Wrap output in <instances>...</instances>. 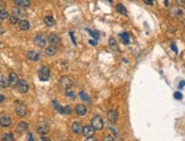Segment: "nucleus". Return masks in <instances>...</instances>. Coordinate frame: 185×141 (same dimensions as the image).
Listing matches in <instances>:
<instances>
[{
    "instance_id": "c756f323",
    "label": "nucleus",
    "mask_w": 185,
    "mask_h": 141,
    "mask_svg": "<svg viewBox=\"0 0 185 141\" xmlns=\"http://www.w3.org/2000/svg\"><path fill=\"white\" fill-rule=\"evenodd\" d=\"M1 139H2V140H6V141H11V140H14L15 138H14V136H13L11 133H6V134L2 136Z\"/></svg>"
},
{
    "instance_id": "49530a36",
    "label": "nucleus",
    "mask_w": 185,
    "mask_h": 141,
    "mask_svg": "<svg viewBox=\"0 0 185 141\" xmlns=\"http://www.w3.org/2000/svg\"><path fill=\"white\" fill-rule=\"evenodd\" d=\"M107 1H109V2H111V1H113V0H107Z\"/></svg>"
},
{
    "instance_id": "393cba45",
    "label": "nucleus",
    "mask_w": 185,
    "mask_h": 141,
    "mask_svg": "<svg viewBox=\"0 0 185 141\" xmlns=\"http://www.w3.org/2000/svg\"><path fill=\"white\" fill-rule=\"evenodd\" d=\"M52 105H54V107H55V109L58 112V113L60 114H64V107L62 106H60L56 100H52Z\"/></svg>"
},
{
    "instance_id": "2eb2a0df",
    "label": "nucleus",
    "mask_w": 185,
    "mask_h": 141,
    "mask_svg": "<svg viewBox=\"0 0 185 141\" xmlns=\"http://www.w3.org/2000/svg\"><path fill=\"white\" fill-rule=\"evenodd\" d=\"M86 106H84V105H82V104H78V105H76V107H75V113L77 114L78 116H84L85 114H86Z\"/></svg>"
},
{
    "instance_id": "a878e982",
    "label": "nucleus",
    "mask_w": 185,
    "mask_h": 141,
    "mask_svg": "<svg viewBox=\"0 0 185 141\" xmlns=\"http://www.w3.org/2000/svg\"><path fill=\"white\" fill-rule=\"evenodd\" d=\"M78 97H80L83 101H90V97H89V94H88L85 91H81V92L78 93Z\"/></svg>"
},
{
    "instance_id": "c03bdc74",
    "label": "nucleus",
    "mask_w": 185,
    "mask_h": 141,
    "mask_svg": "<svg viewBox=\"0 0 185 141\" xmlns=\"http://www.w3.org/2000/svg\"><path fill=\"white\" fill-rule=\"evenodd\" d=\"M165 5L168 6V5H169V1H168V0H165Z\"/></svg>"
},
{
    "instance_id": "aec40b11",
    "label": "nucleus",
    "mask_w": 185,
    "mask_h": 141,
    "mask_svg": "<svg viewBox=\"0 0 185 141\" xmlns=\"http://www.w3.org/2000/svg\"><path fill=\"white\" fill-rule=\"evenodd\" d=\"M15 3H16L17 6L24 7V8L31 6V1H30V0H15Z\"/></svg>"
},
{
    "instance_id": "7c9ffc66",
    "label": "nucleus",
    "mask_w": 185,
    "mask_h": 141,
    "mask_svg": "<svg viewBox=\"0 0 185 141\" xmlns=\"http://www.w3.org/2000/svg\"><path fill=\"white\" fill-rule=\"evenodd\" d=\"M66 96H67L68 98H70V99H75V93H74L73 91H69V89L66 90Z\"/></svg>"
},
{
    "instance_id": "7ed1b4c3",
    "label": "nucleus",
    "mask_w": 185,
    "mask_h": 141,
    "mask_svg": "<svg viewBox=\"0 0 185 141\" xmlns=\"http://www.w3.org/2000/svg\"><path fill=\"white\" fill-rule=\"evenodd\" d=\"M72 84H73L72 79L68 78V76H62V79H60V81H59V86L62 90H68L72 86Z\"/></svg>"
},
{
    "instance_id": "20e7f679",
    "label": "nucleus",
    "mask_w": 185,
    "mask_h": 141,
    "mask_svg": "<svg viewBox=\"0 0 185 141\" xmlns=\"http://www.w3.org/2000/svg\"><path fill=\"white\" fill-rule=\"evenodd\" d=\"M94 132H95V130H94V128H93L92 125H85V126H83L82 133L85 136L86 139H91L93 136H94Z\"/></svg>"
},
{
    "instance_id": "9b49d317",
    "label": "nucleus",
    "mask_w": 185,
    "mask_h": 141,
    "mask_svg": "<svg viewBox=\"0 0 185 141\" xmlns=\"http://www.w3.org/2000/svg\"><path fill=\"white\" fill-rule=\"evenodd\" d=\"M15 111H16V114H17L18 116H21V117H24V116H26V115H27L26 107H25L24 105H21V104H18V105L16 106Z\"/></svg>"
},
{
    "instance_id": "c9c22d12",
    "label": "nucleus",
    "mask_w": 185,
    "mask_h": 141,
    "mask_svg": "<svg viewBox=\"0 0 185 141\" xmlns=\"http://www.w3.org/2000/svg\"><path fill=\"white\" fill-rule=\"evenodd\" d=\"M103 140L106 141V140H114V138H113V137H110V136H107V137H105V139H103Z\"/></svg>"
},
{
    "instance_id": "f704fd0d",
    "label": "nucleus",
    "mask_w": 185,
    "mask_h": 141,
    "mask_svg": "<svg viewBox=\"0 0 185 141\" xmlns=\"http://www.w3.org/2000/svg\"><path fill=\"white\" fill-rule=\"evenodd\" d=\"M144 1V3H147V5H152L153 3V0H143Z\"/></svg>"
},
{
    "instance_id": "ea45409f",
    "label": "nucleus",
    "mask_w": 185,
    "mask_h": 141,
    "mask_svg": "<svg viewBox=\"0 0 185 141\" xmlns=\"http://www.w3.org/2000/svg\"><path fill=\"white\" fill-rule=\"evenodd\" d=\"M89 42H90V45H91V46H97V42H95L94 40H92V39H91Z\"/></svg>"
},
{
    "instance_id": "f257e3e1",
    "label": "nucleus",
    "mask_w": 185,
    "mask_h": 141,
    "mask_svg": "<svg viewBox=\"0 0 185 141\" xmlns=\"http://www.w3.org/2000/svg\"><path fill=\"white\" fill-rule=\"evenodd\" d=\"M38 75H39V79H40L41 81H43V82L48 81V80L50 79V69H49V67H47V66H41V67L39 68V71H38Z\"/></svg>"
},
{
    "instance_id": "2f4dec72",
    "label": "nucleus",
    "mask_w": 185,
    "mask_h": 141,
    "mask_svg": "<svg viewBox=\"0 0 185 141\" xmlns=\"http://www.w3.org/2000/svg\"><path fill=\"white\" fill-rule=\"evenodd\" d=\"M89 31V33L92 35L93 38H95V39H98L99 38V34H98V32H93V31H90V30H88Z\"/></svg>"
},
{
    "instance_id": "de8ad7c7",
    "label": "nucleus",
    "mask_w": 185,
    "mask_h": 141,
    "mask_svg": "<svg viewBox=\"0 0 185 141\" xmlns=\"http://www.w3.org/2000/svg\"><path fill=\"white\" fill-rule=\"evenodd\" d=\"M0 45H1V42H0Z\"/></svg>"
},
{
    "instance_id": "6e6552de",
    "label": "nucleus",
    "mask_w": 185,
    "mask_h": 141,
    "mask_svg": "<svg viewBox=\"0 0 185 141\" xmlns=\"http://www.w3.org/2000/svg\"><path fill=\"white\" fill-rule=\"evenodd\" d=\"M18 76H17V74L16 73H10L9 74V76H8V83H9V85L10 86H13V88H15L16 85H17V83H18Z\"/></svg>"
},
{
    "instance_id": "bb28decb",
    "label": "nucleus",
    "mask_w": 185,
    "mask_h": 141,
    "mask_svg": "<svg viewBox=\"0 0 185 141\" xmlns=\"http://www.w3.org/2000/svg\"><path fill=\"white\" fill-rule=\"evenodd\" d=\"M7 18H9V14H8V11L7 10H5V9H0V20H7Z\"/></svg>"
},
{
    "instance_id": "a211bd4d",
    "label": "nucleus",
    "mask_w": 185,
    "mask_h": 141,
    "mask_svg": "<svg viewBox=\"0 0 185 141\" xmlns=\"http://www.w3.org/2000/svg\"><path fill=\"white\" fill-rule=\"evenodd\" d=\"M109 46H110V48L114 50V51H119V47H118V43H117V41H116V39L115 38H110L109 39Z\"/></svg>"
},
{
    "instance_id": "4468645a",
    "label": "nucleus",
    "mask_w": 185,
    "mask_h": 141,
    "mask_svg": "<svg viewBox=\"0 0 185 141\" xmlns=\"http://www.w3.org/2000/svg\"><path fill=\"white\" fill-rule=\"evenodd\" d=\"M107 118L111 122V123H116L117 122V119H118V113L116 112V111H108V113H107Z\"/></svg>"
},
{
    "instance_id": "9d476101",
    "label": "nucleus",
    "mask_w": 185,
    "mask_h": 141,
    "mask_svg": "<svg viewBox=\"0 0 185 141\" xmlns=\"http://www.w3.org/2000/svg\"><path fill=\"white\" fill-rule=\"evenodd\" d=\"M57 51H58L57 47H56V46H52V45L48 46V47H47V48L44 49V54H46L47 56H49V57L55 56V55L57 54Z\"/></svg>"
},
{
    "instance_id": "ddd939ff",
    "label": "nucleus",
    "mask_w": 185,
    "mask_h": 141,
    "mask_svg": "<svg viewBox=\"0 0 185 141\" xmlns=\"http://www.w3.org/2000/svg\"><path fill=\"white\" fill-rule=\"evenodd\" d=\"M48 41H49L50 45L57 47V46L60 43V38H59L58 35H56V34H50V35L48 36Z\"/></svg>"
},
{
    "instance_id": "58836bf2",
    "label": "nucleus",
    "mask_w": 185,
    "mask_h": 141,
    "mask_svg": "<svg viewBox=\"0 0 185 141\" xmlns=\"http://www.w3.org/2000/svg\"><path fill=\"white\" fill-rule=\"evenodd\" d=\"M5 99H6V97H5L3 94H0V103H3Z\"/></svg>"
},
{
    "instance_id": "a19ab883",
    "label": "nucleus",
    "mask_w": 185,
    "mask_h": 141,
    "mask_svg": "<svg viewBox=\"0 0 185 141\" xmlns=\"http://www.w3.org/2000/svg\"><path fill=\"white\" fill-rule=\"evenodd\" d=\"M184 85H185V81H182V82L180 83V85H178V88H180V89H182Z\"/></svg>"
},
{
    "instance_id": "1a4fd4ad",
    "label": "nucleus",
    "mask_w": 185,
    "mask_h": 141,
    "mask_svg": "<svg viewBox=\"0 0 185 141\" xmlns=\"http://www.w3.org/2000/svg\"><path fill=\"white\" fill-rule=\"evenodd\" d=\"M27 58L32 60V61H39L40 58H41V55L39 51H35V50H30L27 53Z\"/></svg>"
},
{
    "instance_id": "4be33fe9",
    "label": "nucleus",
    "mask_w": 185,
    "mask_h": 141,
    "mask_svg": "<svg viewBox=\"0 0 185 141\" xmlns=\"http://www.w3.org/2000/svg\"><path fill=\"white\" fill-rule=\"evenodd\" d=\"M44 24L47 25V26H54L55 24H56V22H55V20H54V17H51V16H46L44 17Z\"/></svg>"
},
{
    "instance_id": "37998d69",
    "label": "nucleus",
    "mask_w": 185,
    "mask_h": 141,
    "mask_svg": "<svg viewBox=\"0 0 185 141\" xmlns=\"http://www.w3.org/2000/svg\"><path fill=\"white\" fill-rule=\"evenodd\" d=\"M41 140H50L49 138H46V137H41Z\"/></svg>"
},
{
    "instance_id": "dca6fc26",
    "label": "nucleus",
    "mask_w": 185,
    "mask_h": 141,
    "mask_svg": "<svg viewBox=\"0 0 185 141\" xmlns=\"http://www.w3.org/2000/svg\"><path fill=\"white\" fill-rule=\"evenodd\" d=\"M36 131H38V133L41 134V136L48 134V133H49V126H48L47 124H41V125H39V126L36 128Z\"/></svg>"
},
{
    "instance_id": "c85d7f7f",
    "label": "nucleus",
    "mask_w": 185,
    "mask_h": 141,
    "mask_svg": "<svg viewBox=\"0 0 185 141\" xmlns=\"http://www.w3.org/2000/svg\"><path fill=\"white\" fill-rule=\"evenodd\" d=\"M9 21H10V23L11 24H18V16H16V15H14V14H11L10 16H9Z\"/></svg>"
},
{
    "instance_id": "f03ea898",
    "label": "nucleus",
    "mask_w": 185,
    "mask_h": 141,
    "mask_svg": "<svg viewBox=\"0 0 185 141\" xmlns=\"http://www.w3.org/2000/svg\"><path fill=\"white\" fill-rule=\"evenodd\" d=\"M91 125L94 128V130L100 131V130H102V129H103L105 123H103V119H102L99 115H94V116L92 117V119H91Z\"/></svg>"
},
{
    "instance_id": "412c9836",
    "label": "nucleus",
    "mask_w": 185,
    "mask_h": 141,
    "mask_svg": "<svg viewBox=\"0 0 185 141\" xmlns=\"http://www.w3.org/2000/svg\"><path fill=\"white\" fill-rule=\"evenodd\" d=\"M8 85H9V83H8V79H7L3 74H0V88L6 89Z\"/></svg>"
},
{
    "instance_id": "39448f33",
    "label": "nucleus",
    "mask_w": 185,
    "mask_h": 141,
    "mask_svg": "<svg viewBox=\"0 0 185 141\" xmlns=\"http://www.w3.org/2000/svg\"><path fill=\"white\" fill-rule=\"evenodd\" d=\"M17 89L21 93H26L29 91V83L25 81V80H18V83H17Z\"/></svg>"
},
{
    "instance_id": "a18cd8bd",
    "label": "nucleus",
    "mask_w": 185,
    "mask_h": 141,
    "mask_svg": "<svg viewBox=\"0 0 185 141\" xmlns=\"http://www.w3.org/2000/svg\"><path fill=\"white\" fill-rule=\"evenodd\" d=\"M183 24H184V28H185V20H184V22H183Z\"/></svg>"
},
{
    "instance_id": "4c0bfd02",
    "label": "nucleus",
    "mask_w": 185,
    "mask_h": 141,
    "mask_svg": "<svg viewBox=\"0 0 185 141\" xmlns=\"http://www.w3.org/2000/svg\"><path fill=\"white\" fill-rule=\"evenodd\" d=\"M172 49H173V50H174V51H175V53H178V50H177V48H176V46H175V45H174V43H173V45H172Z\"/></svg>"
},
{
    "instance_id": "423d86ee",
    "label": "nucleus",
    "mask_w": 185,
    "mask_h": 141,
    "mask_svg": "<svg viewBox=\"0 0 185 141\" xmlns=\"http://www.w3.org/2000/svg\"><path fill=\"white\" fill-rule=\"evenodd\" d=\"M34 43H35V46H38L39 48H42V47L46 46L47 40H46V38L42 36L41 34H38V35H35V38H34Z\"/></svg>"
},
{
    "instance_id": "f8f14e48",
    "label": "nucleus",
    "mask_w": 185,
    "mask_h": 141,
    "mask_svg": "<svg viewBox=\"0 0 185 141\" xmlns=\"http://www.w3.org/2000/svg\"><path fill=\"white\" fill-rule=\"evenodd\" d=\"M82 130H83V126H82V123L80 122H75L72 124V131L74 134H81L82 133Z\"/></svg>"
},
{
    "instance_id": "b1692460",
    "label": "nucleus",
    "mask_w": 185,
    "mask_h": 141,
    "mask_svg": "<svg viewBox=\"0 0 185 141\" xmlns=\"http://www.w3.org/2000/svg\"><path fill=\"white\" fill-rule=\"evenodd\" d=\"M119 36L122 38L124 45H128V43H129V34H128L127 32H123V33H121V34H119Z\"/></svg>"
},
{
    "instance_id": "473e14b6",
    "label": "nucleus",
    "mask_w": 185,
    "mask_h": 141,
    "mask_svg": "<svg viewBox=\"0 0 185 141\" xmlns=\"http://www.w3.org/2000/svg\"><path fill=\"white\" fill-rule=\"evenodd\" d=\"M174 96H175V99H178V100H181V99H182V97H183L181 92H175V94H174Z\"/></svg>"
},
{
    "instance_id": "6ab92c4d",
    "label": "nucleus",
    "mask_w": 185,
    "mask_h": 141,
    "mask_svg": "<svg viewBox=\"0 0 185 141\" xmlns=\"http://www.w3.org/2000/svg\"><path fill=\"white\" fill-rule=\"evenodd\" d=\"M27 129H29V124H27L26 122H19L18 125H17V128H16L17 132H24V131H26Z\"/></svg>"
},
{
    "instance_id": "5701e85b",
    "label": "nucleus",
    "mask_w": 185,
    "mask_h": 141,
    "mask_svg": "<svg viewBox=\"0 0 185 141\" xmlns=\"http://www.w3.org/2000/svg\"><path fill=\"white\" fill-rule=\"evenodd\" d=\"M116 9H117V11H118L119 14H122L124 16H127V10H126V8L124 7L122 3H117Z\"/></svg>"
},
{
    "instance_id": "79ce46f5",
    "label": "nucleus",
    "mask_w": 185,
    "mask_h": 141,
    "mask_svg": "<svg viewBox=\"0 0 185 141\" xmlns=\"http://www.w3.org/2000/svg\"><path fill=\"white\" fill-rule=\"evenodd\" d=\"M27 140H34V137H33V136H32L31 133H30V134H29V136H27Z\"/></svg>"
},
{
    "instance_id": "e433bc0d",
    "label": "nucleus",
    "mask_w": 185,
    "mask_h": 141,
    "mask_svg": "<svg viewBox=\"0 0 185 141\" xmlns=\"http://www.w3.org/2000/svg\"><path fill=\"white\" fill-rule=\"evenodd\" d=\"M175 1H176L178 5H184L185 3V0H175Z\"/></svg>"
},
{
    "instance_id": "cd10ccee",
    "label": "nucleus",
    "mask_w": 185,
    "mask_h": 141,
    "mask_svg": "<svg viewBox=\"0 0 185 141\" xmlns=\"http://www.w3.org/2000/svg\"><path fill=\"white\" fill-rule=\"evenodd\" d=\"M72 112H73L72 105H66V106H64V115H70Z\"/></svg>"
},
{
    "instance_id": "0eeeda50",
    "label": "nucleus",
    "mask_w": 185,
    "mask_h": 141,
    "mask_svg": "<svg viewBox=\"0 0 185 141\" xmlns=\"http://www.w3.org/2000/svg\"><path fill=\"white\" fill-rule=\"evenodd\" d=\"M11 123H13V121H11L10 116H8V115H2V116L0 117V125H1L2 128H8V126L11 125Z\"/></svg>"
},
{
    "instance_id": "f3484780",
    "label": "nucleus",
    "mask_w": 185,
    "mask_h": 141,
    "mask_svg": "<svg viewBox=\"0 0 185 141\" xmlns=\"http://www.w3.org/2000/svg\"><path fill=\"white\" fill-rule=\"evenodd\" d=\"M18 26H19V28H21L22 31H27L31 25H30V22H29V21H26V20H22V21H19V22H18Z\"/></svg>"
},
{
    "instance_id": "72a5a7b5",
    "label": "nucleus",
    "mask_w": 185,
    "mask_h": 141,
    "mask_svg": "<svg viewBox=\"0 0 185 141\" xmlns=\"http://www.w3.org/2000/svg\"><path fill=\"white\" fill-rule=\"evenodd\" d=\"M69 36H70V39H72V41H73V43L76 46V40H75V36H74V34H73V32H69Z\"/></svg>"
}]
</instances>
